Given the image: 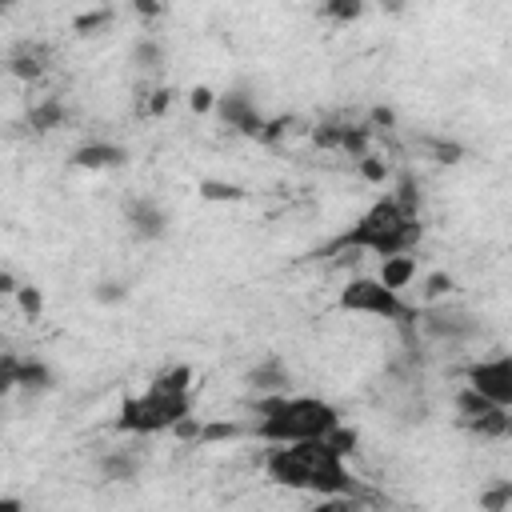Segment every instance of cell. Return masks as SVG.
Wrapping results in <instances>:
<instances>
[{"instance_id": "44dd1931", "label": "cell", "mask_w": 512, "mask_h": 512, "mask_svg": "<svg viewBox=\"0 0 512 512\" xmlns=\"http://www.w3.org/2000/svg\"><path fill=\"white\" fill-rule=\"evenodd\" d=\"M364 8L360 4H348V0H336V4H328L324 8V16H336V20H356Z\"/></svg>"}, {"instance_id": "9a60e30c", "label": "cell", "mask_w": 512, "mask_h": 512, "mask_svg": "<svg viewBox=\"0 0 512 512\" xmlns=\"http://www.w3.org/2000/svg\"><path fill=\"white\" fill-rule=\"evenodd\" d=\"M476 504H480V512H512V480H508V476L488 480V484L480 488Z\"/></svg>"}, {"instance_id": "d6986e66", "label": "cell", "mask_w": 512, "mask_h": 512, "mask_svg": "<svg viewBox=\"0 0 512 512\" xmlns=\"http://www.w3.org/2000/svg\"><path fill=\"white\" fill-rule=\"evenodd\" d=\"M16 296H20V304H24V312H32V320H36V316L44 312V296H40V288H32V284H24V288H20Z\"/></svg>"}, {"instance_id": "ffe728a7", "label": "cell", "mask_w": 512, "mask_h": 512, "mask_svg": "<svg viewBox=\"0 0 512 512\" xmlns=\"http://www.w3.org/2000/svg\"><path fill=\"white\" fill-rule=\"evenodd\" d=\"M100 304H116V300H124L128 296V288L124 284H112V280H104V284H96V292H92Z\"/></svg>"}, {"instance_id": "7402d4cb", "label": "cell", "mask_w": 512, "mask_h": 512, "mask_svg": "<svg viewBox=\"0 0 512 512\" xmlns=\"http://www.w3.org/2000/svg\"><path fill=\"white\" fill-rule=\"evenodd\" d=\"M424 288H428V296H444V292H452V276H444V272H432V276L424 280Z\"/></svg>"}, {"instance_id": "5bb4252c", "label": "cell", "mask_w": 512, "mask_h": 512, "mask_svg": "<svg viewBox=\"0 0 512 512\" xmlns=\"http://www.w3.org/2000/svg\"><path fill=\"white\" fill-rule=\"evenodd\" d=\"M380 284L384 288H392V292H404L412 280H416V256L408 252V256H388V260H380Z\"/></svg>"}, {"instance_id": "3957f363", "label": "cell", "mask_w": 512, "mask_h": 512, "mask_svg": "<svg viewBox=\"0 0 512 512\" xmlns=\"http://www.w3.org/2000/svg\"><path fill=\"white\" fill-rule=\"evenodd\" d=\"M252 440L268 444V448H284V444H308V440H328L344 416L332 400L324 396H304V392H284V396H268L256 400L252 408Z\"/></svg>"}, {"instance_id": "7a4b0ae2", "label": "cell", "mask_w": 512, "mask_h": 512, "mask_svg": "<svg viewBox=\"0 0 512 512\" xmlns=\"http://www.w3.org/2000/svg\"><path fill=\"white\" fill-rule=\"evenodd\" d=\"M192 408H196L192 368L188 364H172V368L156 372L144 392L120 400L112 428L120 436H128V440H148V436L180 432L192 420Z\"/></svg>"}, {"instance_id": "7c38bea8", "label": "cell", "mask_w": 512, "mask_h": 512, "mask_svg": "<svg viewBox=\"0 0 512 512\" xmlns=\"http://www.w3.org/2000/svg\"><path fill=\"white\" fill-rule=\"evenodd\" d=\"M128 164V148L116 144V140H88L80 148H72V168H84V172H112Z\"/></svg>"}, {"instance_id": "cb8c5ba5", "label": "cell", "mask_w": 512, "mask_h": 512, "mask_svg": "<svg viewBox=\"0 0 512 512\" xmlns=\"http://www.w3.org/2000/svg\"><path fill=\"white\" fill-rule=\"evenodd\" d=\"M348 508H352V500H320L316 512H348Z\"/></svg>"}, {"instance_id": "603a6c76", "label": "cell", "mask_w": 512, "mask_h": 512, "mask_svg": "<svg viewBox=\"0 0 512 512\" xmlns=\"http://www.w3.org/2000/svg\"><path fill=\"white\" fill-rule=\"evenodd\" d=\"M192 108H196V112L216 108V92H212V88H192Z\"/></svg>"}, {"instance_id": "ac0fdd59", "label": "cell", "mask_w": 512, "mask_h": 512, "mask_svg": "<svg viewBox=\"0 0 512 512\" xmlns=\"http://www.w3.org/2000/svg\"><path fill=\"white\" fill-rule=\"evenodd\" d=\"M200 196H204V200H244V188H240V184L204 180V184H200Z\"/></svg>"}, {"instance_id": "8fae6325", "label": "cell", "mask_w": 512, "mask_h": 512, "mask_svg": "<svg viewBox=\"0 0 512 512\" xmlns=\"http://www.w3.org/2000/svg\"><path fill=\"white\" fill-rule=\"evenodd\" d=\"M244 384L252 388V396H256V400L284 396V392H292V368H288L280 356H264V360H256V364L248 368Z\"/></svg>"}, {"instance_id": "ba28073f", "label": "cell", "mask_w": 512, "mask_h": 512, "mask_svg": "<svg viewBox=\"0 0 512 512\" xmlns=\"http://www.w3.org/2000/svg\"><path fill=\"white\" fill-rule=\"evenodd\" d=\"M212 112L220 116L224 128H232V132H240V136H268V116H264V112L256 108V100H252L248 92H240V88L220 92Z\"/></svg>"}, {"instance_id": "2e32d148", "label": "cell", "mask_w": 512, "mask_h": 512, "mask_svg": "<svg viewBox=\"0 0 512 512\" xmlns=\"http://www.w3.org/2000/svg\"><path fill=\"white\" fill-rule=\"evenodd\" d=\"M68 120V108L60 104V100H40V104H32V112H28V124H32V132H52V128H60Z\"/></svg>"}, {"instance_id": "5b68a950", "label": "cell", "mask_w": 512, "mask_h": 512, "mask_svg": "<svg viewBox=\"0 0 512 512\" xmlns=\"http://www.w3.org/2000/svg\"><path fill=\"white\" fill-rule=\"evenodd\" d=\"M336 308L352 312V316H372L396 328H416L420 308L404 300V292H392L380 284V276H352L340 292H336Z\"/></svg>"}, {"instance_id": "277c9868", "label": "cell", "mask_w": 512, "mask_h": 512, "mask_svg": "<svg viewBox=\"0 0 512 512\" xmlns=\"http://www.w3.org/2000/svg\"><path fill=\"white\" fill-rule=\"evenodd\" d=\"M416 244H420V216L408 204H400L396 192H392V196L372 200L324 248V256H332V252H372V256L388 260V256H408Z\"/></svg>"}, {"instance_id": "4fadbf2b", "label": "cell", "mask_w": 512, "mask_h": 512, "mask_svg": "<svg viewBox=\"0 0 512 512\" xmlns=\"http://www.w3.org/2000/svg\"><path fill=\"white\" fill-rule=\"evenodd\" d=\"M96 472H100L108 484H132V480H140V472H144V456H140L136 448H112V452H104V456L96 460Z\"/></svg>"}, {"instance_id": "d4e9b609", "label": "cell", "mask_w": 512, "mask_h": 512, "mask_svg": "<svg viewBox=\"0 0 512 512\" xmlns=\"http://www.w3.org/2000/svg\"><path fill=\"white\" fill-rule=\"evenodd\" d=\"M360 168H364V176H368V180H384V168H380V164H372L368 156H364V164H360Z\"/></svg>"}, {"instance_id": "484cf974", "label": "cell", "mask_w": 512, "mask_h": 512, "mask_svg": "<svg viewBox=\"0 0 512 512\" xmlns=\"http://www.w3.org/2000/svg\"><path fill=\"white\" fill-rule=\"evenodd\" d=\"M0 512H24V504H20L16 496H4V500H0Z\"/></svg>"}, {"instance_id": "52a82bcc", "label": "cell", "mask_w": 512, "mask_h": 512, "mask_svg": "<svg viewBox=\"0 0 512 512\" xmlns=\"http://www.w3.org/2000/svg\"><path fill=\"white\" fill-rule=\"evenodd\" d=\"M464 384L484 396L492 408L512 412V352H492V356H476L464 368Z\"/></svg>"}, {"instance_id": "8992f818", "label": "cell", "mask_w": 512, "mask_h": 512, "mask_svg": "<svg viewBox=\"0 0 512 512\" xmlns=\"http://www.w3.org/2000/svg\"><path fill=\"white\" fill-rule=\"evenodd\" d=\"M416 328H420L428 340H436V344L460 348V344H472V340L480 336L484 320H480L472 308H464V304H424Z\"/></svg>"}, {"instance_id": "9c48e42d", "label": "cell", "mask_w": 512, "mask_h": 512, "mask_svg": "<svg viewBox=\"0 0 512 512\" xmlns=\"http://www.w3.org/2000/svg\"><path fill=\"white\" fill-rule=\"evenodd\" d=\"M0 384H4V392H12V388H24V392H52L56 388V372H52V364H44L40 356H4V364H0Z\"/></svg>"}, {"instance_id": "30bf717a", "label": "cell", "mask_w": 512, "mask_h": 512, "mask_svg": "<svg viewBox=\"0 0 512 512\" xmlns=\"http://www.w3.org/2000/svg\"><path fill=\"white\" fill-rule=\"evenodd\" d=\"M120 212H124V224H128V232H132L136 240H164V236H168L172 216H168V208L156 204L152 196H128Z\"/></svg>"}, {"instance_id": "e0dca14e", "label": "cell", "mask_w": 512, "mask_h": 512, "mask_svg": "<svg viewBox=\"0 0 512 512\" xmlns=\"http://www.w3.org/2000/svg\"><path fill=\"white\" fill-rule=\"evenodd\" d=\"M132 64L144 68V72H156V68L164 64V44L152 40V36H140V40L132 44Z\"/></svg>"}, {"instance_id": "6da1fadb", "label": "cell", "mask_w": 512, "mask_h": 512, "mask_svg": "<svg viewBox=\"0 0 512 512\" xmlns=\"http://www.w3.org/2000/svg\"><path fill=\"white\" fill-rule=\"evenodd\" d=\"M264 476L276 488L304 492V496H316V500H352L360 492V480L348 468V456L332 440L268 448L264 452Z\"/></svg>"}]
</instances>
